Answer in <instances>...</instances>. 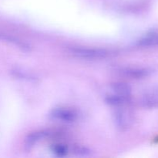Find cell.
Listing matches in <instances>:
<instances>
[{
	"label": "cell",
	"instance_id": "6da1fadb",
	"mask_svg": "<svg viewBox=\"0 0 158 158\" xmlns=\"http://www.w3.org/2000/svg\"><path fill=\"white\" fill-rule=\"evenodd\" d=\"M73 55L83 59H102L107 56L108 52L103 49H94V48L73 47L70 49Z\"/></svg>",
	"mask_w": 158,
	"mask_h": 158
},
{
	"label": "cell",
	"instance_id": "7a4b0ae2",
	"mask_svg": "<svg viewBox=\"0 0 158 158\" xmlns=\"http://www.w3.org/2000/svg\"><path fill=\"white\" fill-rule=\"evenodd\" d=\"M50 117L53 120L65 123H73L78 118V114L75 110L66 107H56L50 113Z\"/></svg>",
	"mask_w": 158,
	"mask_h": 158
},
{
	"label": "cell",
	"instance_id": "3957f363",
	"mask_svg": "<svg viewBox=\"0 0 158 158\" xmlns=\"http://www.w3.org/2000/svg\"><path fill=\"white\" fill-rule=\"evenodd\" d=\"M114 122L118 129L125 131L132 125L134 122V116L127 110H117L114 114Z\"/></svg>",
	"mask_w": 158,
	"mask_h": 158
},
{
	"label": "cell",
	"instance_id": "277c9868",
	"mask_svg": "<svg viewBox=\"0 0 158 158\" xmlns=\"http://www.w3.org/2000/svg\"><path fill=\"white\" fill-rule=\"evenodd\" d=\"M139 103L146 109L158 108V86L152 87L145 91L140 97Z\"/></svg>",
	"mask_w": 158,
	"mask_h": 158
},
{
	"label": "cell",
	"instance_id": "5b68a950",
	"mask_svg": "<svg viewBox=\"0 0 158 158\" xmlns=\"http://www.w3.org/2000/svg\"><path fill=\"white\" fill-rule=\"evenodd\" d=\"M49 133L48 131H35V132L31 133L30 134H29L27 136V137L26 138V140H25L26 147L27 148H29V149H30L32 147L36 144L40 140L47 137L49 136Z\"/></svg>",
	"mask_w": 158,
	"mask_h": 158
},
{
	"label": "cell",
	"instance_id": "8992f818",
	"mask_svg": "<svg viewBox=\"0 0 158 158\" xmlns=\"http://www.w3.org/2000/svg\"><path fill=\"white\" fill-rule=\"evenodd\" d=\"M123 75L126 77H131V78L140 79L147 77L149 75V69H140V68H124L120 70Z\"/></svg>",
	"mask_w": 158,
	"mask_h": 158
},
{
	"label": "cell",
	"instance_id": "52a82bcc",
	"mask_svg": "<svg viewBox=\"0 0 158 158\" xmlns=\"http://www.w3.org/2000/svg\"><path fill=\"white\" fill-rule=\"evenodd\" d=\"M105 100H106V103L111 105V106H122L129 103L131 100V97H126V96L114 94L112 95L107 96Z\"/></svg>",
	"mask_w": 158,
	"mask_h": 158
},
{
	"label": "cell",
	"instance_id": "ba28073f",
	"mask_svg": "<svg viewBox=\"0 0 158 158\" xmlns=\"http://www.w3.org/2000/svg\"><path fill=\"white\" fill-rule=\"evenodd\" d=\"M111 89L114 91V94L118 95L131 97V88L128 84L125 83H115L111 85Z\"/></svg>",
	"mask_w": 158,
	"mask_h": 158
},
{
	"label": "cell",
	"instance_id": "9c48e42d",
	"mask_svg": "<svg viewBox=\"0 0 158 158\" xmlns=\"http://www.w3.org/2000/svg\"><path fill=\"white\" fill-rule=\"evenodd\" d=\"M139 45L142 46H158V33L148 34L139 41Z\"/></svg>",
	"mask_w": 158,
	"mask_h": 158
},
{
	"label": "cell",
	"instance_id": "30bf717a",
	"mask_svg": "<svg viewBox=\"0 0 158 158\" xmlns=\"http://www.w3.org/2000/svg\"><path fill=\"white\" fill-rule=\"evenodd\" d=\"M52 151L57 157H64V156L67 155L69 154V148L66 145L60 143V144L53 145L52 148Z\"/></svg>",
	"mask_w": 158,
	"mask_h": 158
},
{
	"label": "cell",
	"instance_id": "8fae6325",
	"mask_svg": "<svg viewBox=\"0 0 158 158\" xmlns=\"http://www.w3.org/2000/svg\"><path fill=\"white\" fill-rule=\"evenodd\" d=\"M72 153H73L76 155L79 156H88L90 154V151L86 147L81 146V145H76L73 147L71 150H69Z\"/></svg>",
	"mask_w": 158,
	"mask_h": 158
}]
</instances>
